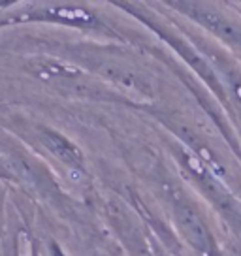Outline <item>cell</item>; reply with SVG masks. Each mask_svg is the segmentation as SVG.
I'll use <instances>...</instances> for the list:
<instances>
[{"instance_id": "obj_1", "label": "cell", "mask_w": 241, "mask_h": 256, "mask_svg": "<svg viewBox=\"0 0 241 256\" xmlns=\"http://www.w3.org/2000/svg\"><path fill=\"white\" fill-rule=\"evenodd\" d=\"M40 140L42 145L49 152H53L60 162H64L68 166H81V152L66 138H62L60 134L53 132V130H42Z\"/></svg>"}]
</instances>
